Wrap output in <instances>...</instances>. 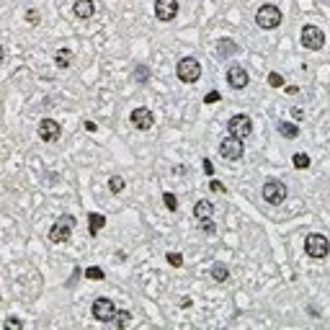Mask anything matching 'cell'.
Here are the masks:
<instances>
[{"label": "cell", "instance_id": "obj_1", "mask_svg": "<svg viewBox=\"0 0 330 330\" xmlns=\"http://www.w3.org/2000/svg\"><path fill=\"white\" fill-rule=\"evenodd\" d=\"M255 23H258L263 31H274V29L281 26V11H279L276 5H271V3L261 5L258 13H255Z\"/></svg>", "mask_w": 330, "mask_h": 330}, {"label": "cell", "instance_id": "obj_2", "mask_svg": "<svg viewBox=\"0 0 330 330\" xmlns=\"http://www.w3.org/2000/svg\"><path fill=\"white\" fill-rule=\"evenodd\" d=\"M72 227H75V217L62 214V217L52 225V230H49V240L52 243H67L70 235H72Z\"/></svg>", "mask_w": 330, "mask_h": 330}, {"label": "cell", "instance_id": "obj_3", "mask_svg": "<svg viewBox=\"0 0 330 330\" xmlns=\"http://www.w3.org/2000/svg\"><path fill=\"white\" fill-rule=\"evenodd\" d=\"M176 75L181 82H196L201 78V65L196 57H183V60L178 62V67H176Z\"/></svg>", "mask_w": 330, "mask_h": 330}, {"label": "cell", "instance_id": "obj_4", "mask_svg": "<svg viewBox=\"0 0 330 330\" xmlns=\"http://www.w3.org/2000/svg\"><path fill=\"white\" fill-rule=\"evenodd\" d=\"M304 250H307L310 258H325V255L330 253V243H328L325 235L312 232V235L304 237Z\"/></svg>", "mask_w": 330, "mask_h": 330}, {"label": "cell", "instance_id": "obj_5", "mask_svg": "<svg viewBox=\"0 0 330 330\" xmlns=\"http://www.w3.org/2000/svg\"><path fill=\"white\" fill-rule=\"evenodd\" d=\"M90 310H93V317L98 320V323H111V320L116 317V312H119L116 304H114L109 297H98Z\"/></svg>", "mask_w": 330, "mask_h": 330}, {"label": "cell", "instance_id": "obj_6", "mask_svg": "<svg viewBox=\"0 0 330 330\" xmlns=\"http://www.w3.org/2000/svg\"><path fill=\"white\" fill-rule=\"evenodd\" d=\"M263 199H266L268 204H284V199H286V186H284L279 178H268L266 183H263Z\"/></svg>", "mask_w": 330, "mask_h": 330}, {"label": "cell", "instance_id": "obj_7", "mask_svg": "<svg viewBox=\"0 0 330 330\" xmlns=\"http://www.w3.org/2000/svg\"><path fill=\"white\" fill-rule=\"evenodd\" d=\"M323 44H325L323 29H320V26H310V23H307V26L302 29V47L317 52V49H323Z\"/></svg>", "mask_w": 330, "mask_h": 330}, {"label": "cell", "instance_id": "obj_8", "mask_svg": "<svg viewBox=\"0 0 330 330\" xmlns=\"http://www.w3.org/2000/svg\"><path fill=\"white\" fill-rule=\"evenodd\" d=\"M227 129L232 137L245 139V137H250V132H253V121H250V116H245V114H235V116L227 121Z\"/></svg>", "mask_w": 330, "mask_h": 330}, {"label": "cell", "instance_id": "obj_9", "mask_svg": "<svg viewBox=\"0 0 330 330\" xmlns=\"http://www.w3.org/2000/svg\"><path fill=\"white\" fill-rule=\"evenodd\" d=\"M219 155L225 160H240L243 158V139H237V137H225L222 139V145H219Z\"/></svg>", "mask_w": 330, "mask_h": 330}, {"label": "cell", "instance_id": "obj_10", "mask_svg": "<svg viewBox=\"0 0 330 330\" xmlns=\"http://www.w3.org/2000/svg\"><path fill=\"white\" fill-rule=\"evenodd\" d=\"M155 16L158 21H173L178 16V0H155Z\"/></svg>", "mask_w": 330, "mask_h": 330}, {"label": "cell", "instance_id": "obj_11", "mask_svg": "<svg viewBox=\"0 0 330 330\" xmlns=\"http://www.w3.org/2000/svg\"><path fill=\"white\" fill-rule=\"evenodd\" d=\"M39 139H41V142H54V139L57 137H60V124H57L54 119H41L39 121Z\"/></svg>", "mask_w": 330, "mask_h": 330}, {"label": "cell", "instance_id": "obj_12", "mask_svg": "<svg viewBox=\"0 0 330 330\" xmlns=\"http://www.w3.org/2000/svg\"><path fill=\"white\" fill-rule=\"evenodd\" d=\"M132 124H134V129L147 132V129H152L155 116H152L150 109H134V111H132Z\"/></svg>", "mask_w": 330, "mask_h": 330}, {"label": "cell", "instance_id": "obj_13", "mask_svg": "<svg viewBox=\"0 0 330 330\" xmlns=\"http://www.w3.org/2000/svg\"><path fill=\"white\" fill-rule=\"evenodd\" d=\"M248 80H250V78H248V70L240 67V65H232V67L227 70V82H230L235 90H243V88L248 85Z\"/></svg>", "mask_w": 330, "mask_h": 330}, {"label": "cell", "instance_id": "obj_14", "mask_svg": "<svg viewBox=\"0 0 330 330\" xmlns=\"http://www.w3.org/2000/svg\"><path fill=\"white\" fill-rule=\"evenodd\" d=\"M75 16L82 21H88V18H93V13H96V5H93V0H75Z\"/></svg>", "mask_w": 330, "mask_h": 330}, {"label": "cell", "instance_id": "obj_15", "mask_svg": "<svg viewBox=\"0 0 330 330\" xmlns=\"http://www.w3.org/2000/svg\"><path fill=\"white\" fill-rule=\"evenodd\" d=\"M101 227H106V217L103 214H98V212H90L88 214V230H90V235H98L101 232Z\"/></svg>", "mask_w": 330, "mask_h": 330}, {"label": "cell", "instance_id": "obj_16", "mask_svg": "<svg viewBox=\"0 0 330 330\" xmlns=\"http://www.w3.org/2000/svg\"><path fill=\"white\" fill-rule=\"evenodd\" d=\"M237 52H240V47H237L232 39H219V44H217V54L219 57H232Z\"/></svg>", "mask_w": 330, "mask_h": 330}, {"label": "cell", "instance_id": "obj_17", "mask_svg": "<svg viewBox=\"0 0 330 330\" xmlns=\"http://www.w3.org/2000/svg\"><path fill=\"white\" fill-rule=\"evenodd\" d=\"M194 214H196V219H209L212 214H214V206L212 201H206V199H199L194 206Z\"/></svg>", "mask_w": 330, "mask_h": 330}, {"label": "cell", "instance_id": "obj_18", "mask_svg": "<svg viewBox=\"0 0 330 330\" xmlns=\"http://www.w3.org/2000/svg\"><path fill=\"white\" fill-rule=\"evenodd\" d=\"M279 134L286 137V139H297L299 137V127L292 121H279Z\"/></svg>", "mask_w": 330, "mask_h": 330}, {"label": "cell", "instance_id": "obj_19", "mask_svg": "<svg viewBox=\"0 0 330 330\" xmlns=\"http://www.w3.org/2000/svg\"><path fill=\"white\" fill-rule=\"evenodd\" d=\"M54 62H57V67L67 70L70 65H72V52H70V49H60V52L54 54Z\"/></svg>", "mask_w": 330, "mask_h": 330}, {"label": "cell", "instance_id": "obj_20", "mask_svg": "<svg viewBox=\"0 0 330 330\" xmlns=\"http://www.w3.org/2000/svg\"><path fill=\"white\" fill-rule=\"evenodd\" d=\"M227 276H230V268L225 266V263H214L212 266V279L214 281H227Z\"/></svg>", "mask_w": 330, "mask_h": 330}, {"label": "cell", "instance_id": "obj_21", "mask_svg": "<svg viewBox=\"0 0 330 330\" xmlns=\"http://www.w3.org/2000/svg\"><path fill=\"white\" fill-rule=\"evenodd\" d=\"M82 274H85V279H90V281H103V268H98V266H90V268H85L82 271Z\"/></svg>", "mask_w": 330, "mask_h": 330}, {"label": "cell", "instance_id": "obj_22", "mask_svg": "<svg viewBox=\"0 0 330 330\" xmlns=\"http://www.w3.org/2000/svg\"><path fill=\"white\" fill-rule=\"evenodd\" d=\"M124 186H127V183H124L121 176H111V178H109V191H111V194H121Z\"/></svg>", "mask_w": 330, "mask_h": 330}, {"label": "cell", "instance_id": "obj_23", "mask_svg": "<svg viewBox=\"0 0 330 330\" xmlns=\"http://www.w3.org/2000/svg\"><path fill=\"white\" fill-rule=\"evenodd\" d=\"M292 163H294V168L304 170V168H310V155L307 152H297L294 158H292Z\"/></svg>", "mask_w": 330, "mask_h": 330}, {"label": "cell", "instance_id": "obj_24", "mask_svg": "<svg viewBox=\"0 0 330 330\" xmlns=\"http://www.w3.org/2000/svg\"><path fill=\"white\" fill-rule=\"evenodd\" d=\"M163 201H165V209H168V212H176V209H178V199H176V194L165 191V194H163Z\"/></svg>", "mask_w": 330, "mask_h": 330}, {"label": "cell", "instance_id": "obj_25", "mask_svg": "<svg viewBox=\"0 0 330 330\" xmlns=\"http://www.w3.org/2000/svg\"><path fill=\"white\" fill-rule=\"evenodd\" d=\"M134 78L139 82H147V80H150V70H147L145 65H137V67H134Z\"/></svg>", "mask_w": 330, "mask_h": 330}, {"label": "cell", "instance_id": "obj_26", "mask_svg": "<svg viewBox=\"0 0 330 330\" xmlns=\"http://www.w3.org/2000/svg\"><path fill=\"white\" fill-rule=\"evenodd\" d=\"M165 261H168L173 268H181V266H183V255H181V253H168V255H165Z\"/></svg>", "mask_w": 330, "mask_h": 330}, {"label": "cell", "instance_id": "obj_27", "mask_svg": "<svg viewBox=\"0 0 330 330\" xmlns=\"http://www.w3.org/2000/svg\"><path fill=\"white\" fill-rule=\"evenodd\" d=\"M129 320H132V315H129L127 310H121V312H116V325H119L121 330H124V328L129 325Z\"/></svg>", "mask_w": 330, "mask_h": 330}, {"label": "cell", "instance_id": "obj_28", "mask_svg": "<svg viewBox=\"0 0 330 330\" xmlns=\"http://www.w3.org/2000/svg\"><path fill=\"white\" fill-rule=\"evenodd\" d=\"M268 85L271 88H281L284 85V78L279 75V72H268Z\"/></svg>", "mask_w": 330, "mask_h": 330}, {"label": "cell", "instance_id": "obj_29", "mask_svg": "<svg viewBox=\"0 0 330 330\" xmlns=\"http://www.w3.org/2000/svg\"><path fill=\"white\" fill-rule=\"evenodd\" d=\"M201 232H206V235H214V232H217V225L212 222V217H209V219H201Z\"/></svg>", "mask_w": 330, "mask_h": 330}, {"label": "cell", "instance_id": "obj_30", "mask_svg": "<svg viewBox=\"0 0 330 330\" xmlns=\"http://www.w3.org/2000/svg\"><path fill=\"white\" fill-rule=\"evenodd\" d=\"M219 98H222V96H219V90H212V93H206V96H204V103H217Z\"/></svg>", "mask_w": 330, "mask_h": 330}, {"label": "cell", "instance_id": "obj_31", "mask_svg": "<svg viewBox=\"0 0 330 330\" xmlns=\"http://www.w3.org/2000/svg\"><path fill=\"white\" fill-rule=\"evenodd\" d=\"M201 168H204V173H206V176H214V165H212V160H201Z\"/></svg>", "mask_w": 330, "mask_h": 330}, {"label": "cell", "instance_id": "obj_32", "mask_svg": "<svg viewBox=\"0 0 330 330\" xmlns=\"http://www.w3.org/2000/svg\"><path fill=\"white\" fill-rule=\"evenodd\" d=\"M26 21H29V23H39V13L34 11V8H31V11H26Z\"/></svg>", "mask_w": 330, "mask_h": 330}, {"label": "cell", "instance_id": "obj_33", "mask_svg": "<svg viewBox=\"0 0 330 330\" xmlns=\"http://www.w3.org/2000/svg\"><path fill=\"white\" fill-rule=\"evenodd\" d=\"M209 188H212V191H217V194H225V186H222V183H219L217 178H214L212 183H209Z\"/></svg>", "mask_w": 330, "mask_h": 330}, {"label": "cell", "instance_id": "obj_34", "mask_svg": "<svg viewBox=\"0 0 330 330\" xmlns=\"http://www.w3.org/2000/svg\"><path fill=\"white\" fill-rule=\"evenodd\" d=\"M8 328H21V320H16V317H8Z\"/></svg>", "mask_w": 330, "mask_h": 330}, {"label": "cell", "instance_id": "obj_35", "mask_svg": "<svg viewBox=\"0 0 330 330\" xmlns=\"http://www.w3.org/2000/svg\"><path fill=\"white\" fill-rule=\"evenodd\" d=\"M85 129H88V132H96L98 127H96V121H85Z\"/></svg>", "mask_w": 330, "mask_h": 330}]
</instances>
